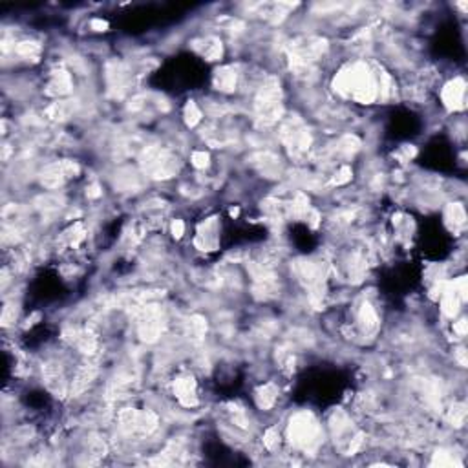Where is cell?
I'll use <instances>...</instances> for the list:
<instances>
[{"mask_svg": "<svg viewBox=\"0 0 468 468\" xmlns=\"http://www.w3.org/2000/svg\"><path fill=\"white\" fill-rule=\"evenodd\" d=\"M289 435H291V441L294 445L300 446H307L315 441L316 435V424L315 421L309 417V415H298L294 417V421L291 423V428H289Z\"/></svg>", "mask_w": 468, "mask_h": 468, "instance_id": "cell-1", "label": "cell"}, {"mask_svg": "<svg viewBox=\"0 0 468 468\" xmlns=\"http://www.w3.org/2000/svg\"><path fill=\"white\" fill-rule=\"evenodd\" d=\"M463 99H465V85H463V81L459 79L452 81L450 85L445 88V92H443V101L446 102L448 108H459L463 106Z\"/></svg>", "mask_w": 468, "mask_h": 468, "instance_id": "cell-2", "label": "cell"}, {"mask_svg": "<svg viewBox=\"0 0 468 468\" xmlns=\"http://www.w3.org/2000/svg\"><path fill=\"white\" fill-rule=\"evenodd\" d=\"M234 83H236V75L232 74L231 70H221L218 72V86L221 90H231L234 88Z\"/></svg>", "mask_w": 468, "mask_h": 468, "instance_id": "cell-3", "label": "cell"}, {"mask_svg": "<svg viewBox=\"0 0 468 468\" xmlns=\"http://www.w3.org/2000/svg\"><path fill=\"white\" fill-rule=\"evenodd\" d=\"M194 159H196V161H194L196 167H203V165H207V156H205V154H194Z\"/></svg>", "mask_w": 468, "mask_h": 468, "instance_id": "cell-4", "label": "cell"}, {"mask_svg": "<svg viewBox=\"0 0 468 468\" xmlns=\"http://www.w3.org/2000/svg\"><path fill=\"white\" fill-rule=\"evenodd\" d=\"M172 231H174V236L180 238L181 232H183V223H181V221H176L174 225H172Z\"/></svg>", "mask_w": 468, "mask_h": 468, "instance_id": "cell-5", "label": "cell"}]
</instances>
